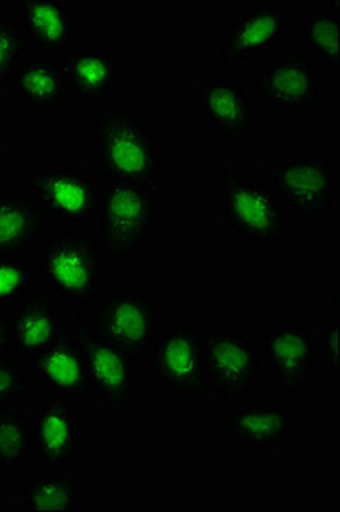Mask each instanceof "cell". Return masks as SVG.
Returning a JSON list of instances; mask_svg holds the SVG:
<instances>
[{
    "mask_svg": "<svg viewBox=\"0 0 340 512\" xmlns=\"http://www.w3.org/2000/svg\"><path fill=\"white\" fill-rule=\"evenodd\" d=\"M91 134V159L103 180L163 193L165 156L144 118L134 111L110 108L96 115Z\"/></svg>",
    "mask_w": 340,
    "mask_h": 512,
    "instance_id": "obj_1",
    "label": "cell"
},
{
    "mask_svg": "<svg viewBox=\"0 0 340 512\" xmlns=\"http://www.w3.org/2000/svg\"><path fill=\"white\" fill-rule=\"evenodd\" d=\"M219 192L224 221L248 245L274 246L296 236L288 210L269 183L248 178L228 164L221 173Z\"/></svg>",
    "mask_w": 340,
    "mask_h": 512,
    "instance_id": "obj_2",
    "label": "cell"
},
{
    "mask_svg": "<svg viewBox=\"0 0 340 512\" xmlns=\"http://www.w3.org/2000/svg\"><path fill=\"white\" fill-rule=\"evenodd\" d=\"M105 256L86 231L67 229L43 241L40 274L43 286L60 303L89 308L101 294Z\"/></svg>",
    "mask_w": 340,
    "mask_h": 512,
    "instance_id": "obj_3",
    "label": "cell"
},
{
    "mask_svg": "<svg viewBox=\"0 0 340 512\" xmlns=\"http://www.w3.org/2000/svg\"><path fill=\"white\" fill-rule=\"evenodd\" d=\"M163 304L158 296L106 292L96 297L84 323L94 337L129 355L141 367L159 335Z\"/></svg>",
    "mask_w": 340,
    "mask_h": 512,
    "instance_id": "obj_4",
    "label": "cell"
},
{
    "mask_svg": "<svg viewBox=\"0 0 340 512\" xmlns=\"http://www.w3.org/2000/svg\"><path fill=\"white\" fill-rule=\"evenodd\" d=\"M154 193L118 181L100 185L98 245L106 262L117 265L139 250L158 221Z\"/></svg>",
    "mask_w": 340,
    "mask_h": 512,
    "instance_id": "obj_5",
    "label": "cell"
},
{
    "mask_svg": "<svg viewBox=\"0 0 340 512\" xmlns=\"http://www.w3.org/2000/svg\"><path fill=\"white\" fill-rule=\"evenodd\" d=\"M264 173L288 212L313 224L330 222L334 169L329 152L305 149L288 161L265 164Z\"/></svg>",
    "mask_w": 340,
    "mask_h": 512,
    "instance_id": "obj_6",
    "label": "cell"
},
{
    "mask_svg": "<svg viewBox=\"0 0 340 512\" xmlns=\"http://www.w3.org/2000/svg\"><path fill=\"white\" fill-rule=\"evenodd\" d=\"M0 187L30 193L48 216L67 226L89 224L98 216L100 185L74 166H36L26 175L2 173Z\"/></svg>",
    "mask_w": 340,
    "mask_h": 512,
    "instance_id": "obj_7",
    "label": "cell"
},
{
    "mask_svg": "<svg viewBox=\"0 0 340 512\" xmlns=\"http://www.w3.org/2000/svg\"><path fill=\"white\" fill-rule=\"evenodd\" d=\"M200 340L211 393L224 402L245 398L257 386L262 371L258 345L247 332L233 326H206Z\"/></svg>",
    "mask_w": 340,
    "mask_h": 512,
    "instance_id": "obj_8",
    "label": "cell"
},
{
    "mask_svg": "<svg viewBox=\"0 0 340 512\" xmlns=\"http://www.w3.org/2000/svg\"><path fill=\"white\" fill-rule=\"evenodd\" d=\"M257 98L270 110H313L327 105V84L313 60L298 50L281 48L274 60L255 70Z\"/></svg>",
    "mask_w": 340,
    "mask_h": 512,
    "instance_id": "obj_9",
    "label": "cell"
},
{
    "mask_svg": "<svg viewBox=\"0 0 340 512\" xmlns=\"http://www.w3.org/2000/svg\"><path fill=\"white\" fill-rule=\"evenodd\" d=\"M149 361L156 379L171 393L183 398L211 395L202 340L187 323L176 321L159 333Z\"/></svg>",
    "mask_w": 340,
    "mask_h": 512,
    "instance_id": "obj_10",
    "label": "cell"
},
{
    "mask_svg": "<svg viewBox=\"0 0 340 512\" xmlns=\"http://www.w3.org/2000/svg\"><path fill=\"white\" fill-rule=\"evenodd\" d=\"M72 340L83 352L96 396L118 417H125L137 393L139 366L129 355L94 337L81 318H77Z\"/></svg>",
    "mask_w": 340,
    "mask_h": 512,
    "instance_id": "obj_11",
    "label": "cell"
},
{
    "mask_svg": "<svg viewBox=\"0 0 340 512\" xmlns=\"http://www.w3.org/2000/svg\"><path fill=\"white\" fill-rule=\"evenodd\" d=\"M291 28V9L284 2H265L236 14L223 30L219 57L223 69H236L247 60L276 50Z\"/></svg>",
    "mask_w": 340,
    "mask_h": 512,
    "instance_id": "obj_12",
    "label": "cell"
},
{
    "mask_svg": "<svg viewBox=\"0 0 340 512\" xmlns=\"http://www.w3.org/2000/svg\"><path fill=\"white\" fill-rule=\"evenodd\" d=\"M77 316L62 311L60 301L45 291L30 292L12 313V349L19 357H30L50 345L71 340Z\"/></svg>",
    "mask_w": 340,
    "mask_h": 512,
    "instance_id": "obj_13",
    "label": "cell"
},
{
    "mask_svg": "<svg viewBox=\"0 0 340 512\" xmlns=\"http://www.w3.org/2000/svg\"><path fill=\"white\" fill-rule=\"evenodd\" d=\"M262 364L269 367L288 398L303 395L318 359L315 338L299 325L272 326L260 345Z\"/></svg>",
    "mask_w": 340,
    "mask_h": 512,
    "instance_id": "obj_14",
    "label": "cell"
},
{
    "mask_svg": "<svg viewBox=\"0 0 340 512\" xmlns=\"http://www.w3.org/2000/svg\"><path fill=\"white\" fill-rule=\"evenodd\" d=\"M296 415V408L270 407L264 402L233 408L224 414L221 437L253 453H270L293 439Z\"/></svg>",
    "mask_w": 340,
    "mask_h": 512,
    "instance_id": "obj_15",
    "label": "cell"
},
{
    "mask_svg": "<svg viewBox=\"0 0 340 512\" xmlns=\"http://www.w3.org/2000/svg\"><path fill=\"white\" fill-rule=\"evenodd\" d=\"M35 453L45 468H64L76 463L83 451L72 400L47 391L33 415Z\"/></svg>",
    "mask_w": 340,
    "mask_h": 512,
    "instance_id": "obj_16",
    "label": "cell"
},
{
    "mask_svg": "<svg viewBox=\"0 0 340 512\" xmlns=\"http://www.w3.org/2000/svg\"><path fill=\"white\" fill-rule=\"evenodd\" d=\"M197 103L200 113L219 134L243 139L252 132L258 111L240 82L233 79H207L199 84Z\"/></svg>",
    "mask_w": 340,
    "mask_h": 512,
    "instance_id": "obj_17",
    "label": "cell"
},
{
    "mask_svg": "<svg viewBox=\"0 0 340 512\" xmlns=\"http://www.w3.org/2000/svg\"><path fill=\"white\" fill-rule=\"evenodd\" d=\"M16 16L30 47L43 55H69L74 45V11L64 0H19Z\"/></svg>",
    "mask_w": 340,
    "mask_h": 512,
    "instance_id": "obj_18",
    "label": "cell"
},
{
    "mask_svg": "<svg viewBox=\"0 0 340 512\" xmlns=\"http://www.w3.org/2000/svg\"><path fill=\"white\" fill-rule=\"evenodd\" d=\"M28 371L45 390L69 400H84L93 393V379L83 352L74 340H64L28 357Z\"/></svg>",
    "mask_w": 340,
    "mask_h": 512,
    "instance_id": "obj_19",
    "label": "cell"
},
{
    "mask_svg": "<svg viewBox=\"0 0 340 512\" xmlns=\"http://www.w3.org/2000/svg\"><path fill=\"white\" fill-rule=\"evenodd\" d=\"M52 226V217L30 193L0 187V255H24Z\"/></svg>",
    "mask_w": 340,
    "mask_h": 512,
    "instance_id": "obj_20",
    "label": "cell"
},
{
    "mask_svg": "<svg viewBox=\"0 0 340 512\" xmlns=\"http://www.w3.org/2000/svg\"><path fill=\"white\" fill-rule=\"evenodd\" d=\"M9 82L14 93L31 110L52 113L60 110L71 98L59 60L43 53L24 55Z\"/></svg>",
    "mask_w": 340,
    "mask_h": 512,
    "instance_id": "obj_21",
    "label": "cell"
},
{
    "mask_svg": "<svg viewBox=\"0 0 340 512\" xmlns=\"http://www.w3.org/2000/svg\"><path fill=\"white\" fill-rule=\"evenodd\" d=\"M69 93L81 101L106 99L117 86L120 65L110 52H72L59 59Z\"/></svg>",
    "mask_w": 340,
    "mask_h": 512,
    "instance_id": "obj_22",
    "label": "cell"
},
{
    "mask_svg": "<svg viewBox=\"0 0 340 512\" xmlns=\"http://www.w3.org/2000/svg\"><path fill=\"white\" fill-rule=\"evenodd\" d=\"M83 494L81 473H50L33 475L19 483L18 499L26 511H74Z\"/></svg>",
    "mask_w": 340,
    "mask_h": 512,
    "instance_id": "obj_23",
    "label": "cell"
},
{
    "mask_svg": "<svg viewBox=\"0 0 340 512\" xmlns=\"http://www.w3.org/2000/svg\"><path fill=\"white\" fill-rule=\"evenodd\" d=\"M35 451L33 420L23 408H0V470L16 472Z\"/></svg>",
    "mask_w": 340,
    "mask_h": 512,
    "instance_id": "obj_24",
    "label": "cell"
},
{
    "mask_svg": "<svg viewBox=\"0 0 340 512\" xmlns=\"http://www.w3.org/2000/svg\"><path fill=\"white\" fill-rule=\"evenodd\" d=\"M303 48L315 53L323 64L339 74L340 14L339 2H332L329 11L310 12L303 16L301 26Z\"/></svg>",
    "mask_w": 340,
    "mask_h": 512,
    "instance_id": "obj_25",
    "label": "cell"
},
{
    "mask_svg": "<svg viewBox=\"0 0 340 512\" xmlns=\"http://www.w3.org/2000/svg\"><path fill=\"white\" fill-rule=\"evenodd\" d=\"M33 263L21 255H0V309L19 303L35 284Z\"/></svg>",
    "mask_w": 340,
    "mask_h": 512,
    "instance_id": "obj_26",
    "label": "cell"
},
{
    "mask_svg": "<svg viewBox=\"0 0 340 512\" xmlns=\"http://www.w3.org/2000/svg\"><path fill=\"white\" fill-rule=\"evenodd\" d=\"M28 48L30 43L16 12H0V86L11 81L12 72Z\"/></svg>",
    "mask_w": 340,
    "mask_h": 512,
    "instance_id": "obj_27",
    "label": "cell"
},
{
    "mask_svg": "<svg viewBox=\"0 0 340 512\" xmlns=\"http://www.w3.org/2000/svg\"><path fill=\"white\" fill-rule=\"evenodd\" d=\"M30 391V371L14 359H0V408L21 402Z\"/></svg>",
    "mask_w": 340,
    "mask_h": 512,
    "instance_id": "obj_28",
    "label": "cell"
},
{
    "mask_svg": "<svg viewBox=\"0 0 340 512\" xmlns=\"http://www.w3.org/2000/svg\"><path fill=\"white\" fill-rule=\"evenodd\" d=\"M320 338V366L323 369H339V323L334 321L332 325L323 328L318 333Z\"/></svg>",
    "mask_w": 340,
    "mask_h": 512,
    "instance_id": "obj_29",
    "label": "cell"
},
{
    "mask_svg": "<svg viewBox=\"0 0 340 512\" xmlns=\"http://www.w3.org/2000/svg\"><path fill=\"white\" fill-rule=\"evenodd\" d=\"M12 354L11 325L6 313L0 311V359Z\"/></svg>",
    "mask_w": 340,
    "mask_h": 512,
    "instance_id": "obj_30",
    "label": "cell"
},
{
    "mask_svg": "<svg viewBox=\"0 0 340 512\" xmlns=\"http://www.w3.org/2000/svg\"><path fill=\"white\" fill-rule=\"evenodd\" d=\"M2 127H4V120H2V113H0V146H2ZM0 164H2V152H0ZM0 176H2V166H0Z\"/></svg>",
    "mask_w": 340,
    "mask_h": 512,
    "instance_id": "obj_31",
    "label": "cell"
}]
</instances>
